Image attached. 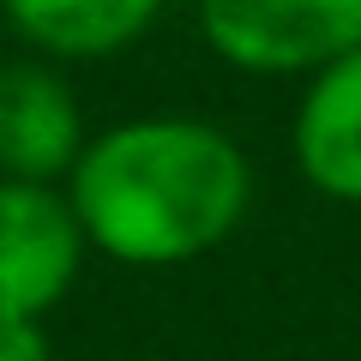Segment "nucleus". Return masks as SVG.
I'll list each match as a JSON object with an SVG mask.
<instances>
[{"label":"nucleus","mask_w":361,"mask_h":361,"mask_svg":"<svg viewBox=\"0 0 361 361\" xmlns=\"http://www.w3.org/2000/svg\"><path fill=\"white\" fill-rule=\"evenodd\" d=\"M289 151L319 199L361 205V42L307 73V90L289 121Z\"/></svg>","instance_id":"5"},{"label":"nucleus","mask_w":361,"mask_h":361,"mask_svg":"<svg viewBox=\"0 0 361 361\" xmlns=\"http://www.w3.org/2000/svg\"><path fill=\"white\" fill-rule=\"evenodd\" d=\"M0 361H54L42 319H0Z\"/></svg>","instance_id":"7"},{"label":"nucleus","mask_w":361,"mask_h":361,"mask_svg":"<svg viewBox=\"0 0 361 361\" xmlns=\"http://www.w3.org/2000/svg\"><path fill=\"white\" fill-rule=\"evenodd\" d=\"M85 223L54 180L0 175V319H49L85 271Z\"/></svg>","instance_id":"3"},{"label":"nucleus","mask_w":361,"mask_h":361,"mask_svg":"<svg viewBox=\"0 0 361 361\" xmlns=\"http://www.w3.org/2000/svg\"><path fill=\"white\" fill-rule=\"evenodd\" d=\"M199 37L253 78H307L361 42V0H199Z\"/></svg>","instance_id":"2"},{"label":"nucleus","mask_w":361,"mask_h":361,"mask_svg":"<svg viewBox=\"0 0 361 361\" xmlns=\"http://www.w3.org/2000/svg\"><path fill=\"white\" fill-rule=\"evenodd\" d=\"M85 139L90 133L78 115V97L49 54L0 66V175L66 180Z\"/></svg>","instance_id":"4"},{"label":"nucleus","mask_w":361,"mask_h":361,"mask_svg":"<svg viewBox=\"0 0 361 361\" xmlns=\"http://www.w3.org/2000/svg\"><path fill=\"white\" fill-rule=\"evenodd\" d=\"M169 0H0L18 37L49 61H109L151 37Z\"/></svg>","instance_id":"6"},{"label":"nucleus","mask_w":361,"mask_h":361,"mask_svg":"<svg viewBox=\"0 0 361 361\" xmlns=\"http://www.w3.org/2000/svg\"><path fill=\"white\" fill-rule=\"evenodd\" d=\"M85 241L133 271L217 253L253 211V163L199 115H133L85 139L66 175Z\"/></svg>","instance_id":"1"}]
</instances>
